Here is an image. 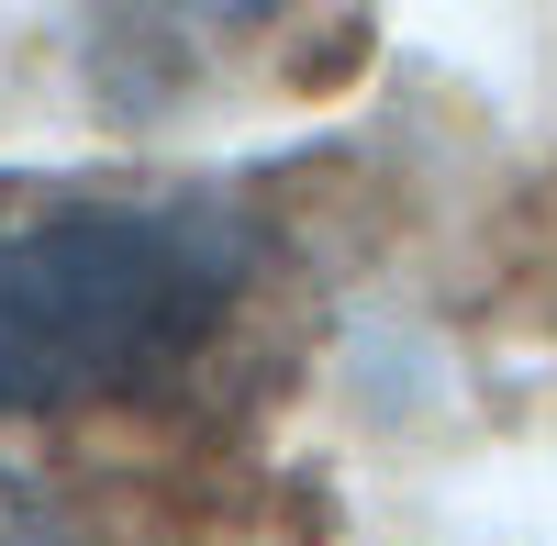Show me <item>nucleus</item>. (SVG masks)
Segmentation results:
<instances>
[{"label":"nucleus","instance_id":"nucleus-1","mask_svg":"<svg viewBox=\"0 0 557 546\" xmlns=\"http://www.w3.org/2000/svg\"><path fill=\"white\" fill-rule=\"evenodd\" d=\"M257 235L212 201H57L0 223V413L146 401L246 301Z\"/></svg>","mask_w":557,"mask_h":546},{"label":"nucleus","instance_id":"nucleus-2","mask_svg":"<svg viewBox=\"0 0 557 546\" xmlns=\"http://www.w3.org/2000/svg\"><path fill=\"white\" fill-rule=\"evenodd\" d=\"M0 546H78V524L57 513V491H45V480L0 469Z\"/></svg>","mask_w":557,"mask_h":546}]
</instances>
